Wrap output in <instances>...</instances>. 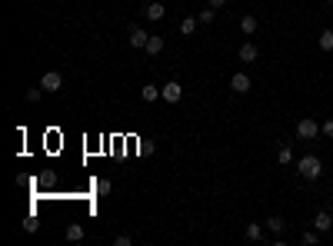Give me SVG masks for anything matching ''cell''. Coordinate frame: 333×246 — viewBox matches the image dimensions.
Wrapping results in <instances>:
<instances>
[{
	"mask_svg": "<svg viewBox=\"0 0 333 246\" xmlns=\"http://www.w3.org/2000/svg\"><path fill=\"white\" fill-rule=\"evenodd\" d=\"M297 170H300V177H303V180H317V177L323 173V163H320L317 157H303V160L297 163Z\"/></svg>",
	"mask_w": 333,
	"mask_h": 246,
	"instance_id": "obj_1",
	"label": "cell"
},
{
	"mask_svg": "<svg viewBox=\"0 0 333 246\" xmlns=\"http://www.w3.org/2000/svg\"><path fill=\"white\" fill-rule=\"evenodd\" d=\"M317 133H320V123L313 120V117H303V120L297 123V136L300 140H313Z\"/></svg>",
	"mask_w": 333,
	"mask_h": 246,
	"instance_id": "obj_2",
	"label": "cell"
},
{
	"mask_svg": "<svg viewBox=\"0 0 333 246\" xmlns=\"http://www.w3.org/2000/svg\"><path fill=\"white\" fill-rule=\"evenodd\" d=\"M40 87H44L47 93H57V90L64 87V77H60V73H57V70H47L44 77H40Z\"/></svg>",
	"mask_w": 333,
	"mask_h": 246,
	"instance_id": "obj_3",
	"label": "cell"
},
{
	"mask_svg": "<svg viewBox=\"0 0 333 246\" xmlns=\"http://www.w3.org/2000/svg\"><path fill=\"white\" fill-rule=\"evenodd\" d=\"M160 97H164L166 103H180L183 90H180V83H177V80H170V83H164V87H160Z\"/></svg>",
	"mask_w": 333,
	"mask_h": 246,
	"instance_id": "obj_4",
	"label": "cell"
},
{
	"mask_svg": "<svg viewBox=\"0 0 333 246\" xmlns=\"http://www.w3.org/2000/svg\"><path fill=\"white\" fill-rule=\"evenodd\" d=\"M127 40H130V47H147L150 34H147L144 27H130V30H127Z\"/></svg>",
	"mask_w": 333,
	"mask_h": 246,
	"instance_id": "obj_5",
	"label": "cell"
},
{
	"mask_svg": "<svg viewBox=\"0 0 333 246\" xmlns=\"http://www.w3.org/2000/svg\"><path fill=\"white\" fill-rule=\"evenodd\" d=\"M230 90L233 93H247V90H250V77H247V73H233L230 77Z\"/></svg>",
	"mask_w": 333,
	"mask_h": 246,
	"instance_id": "obj_6",
	"label": "cell"
},
{
	"mask_svg": "<svg viewBox=\"0 0 333 246\" xmlns=\"http://www.w3.org/2000/svg\"><path fill=\"white\" fill-rule=\"evenodd\" d=\"M313 226H317L320 233H327V230H330V226H333V216H330V213H327V210H320V213H317V216H313Z\"/></svg>",
	"mask_w": 333,
	"mask_h": 246,
	"instance_id": "obj_7",
	"label": "cell"
},
{
	"mask_svg": "<svg viewBox=\"0 0 333 246\" xmlns=\"http://www.w3.org/2000/svg\"><path fill=\"white\" fill-rule=\"evenodd\" d=\"M164 13H166V7H164V3H157V0H154V3H147L144 17H147V20H160Z\"/></svg>",
	"mask_w": 333,
	"mask_h": 246,
	"instance_id": "obj_8",
	"label": "cell"
},
{
	"mask_svg": "<svg viewBox=\"0 0 333 246\" xmlns=\"http://www.w3.org/2000/svg\"><path fill=\"white\" fill-rule=\"evenodd\" d=\"M237 57H240V60H244V63H253L256 57H260V50H256L253 44H244V47H240V54H237Z\"/></svg>",
	"mask_w": 333,
	"mask_h": 246,
	"instance_id": "obj_9",
	"label": "cell"
},
{
	"mask_svg": "<svg viewBox=\"0 0 333 246\" xmlns=\"http://www.w3.org/2000/svg\"><path fill=\"white\" fill-rule=\"evenodd\" d=\"M150 57H157V54H164V37H154L150 34V40H147V47H144Z\"/></svg>",
	"mask_w": 333,
	"mask_h": 246,
	"instance_id": "obj_10",
	"label": "cell"
},
{
	"mask_svg": "<svg viewBox=\"0 0 333 246\" xmlns=\"http://www.w3.org/2000/svg\"><path fill=\"white\" fill-rule=\"evenodd\" d=\"M64 236L70 240V243H80V240H83V226H80V223H70L64 230Z\"/></svg>",
	"mask_w": 333,
	"mask_h": 246,
	"instance_id": "obj_11",
	"label": "cell"
},
{
	"mask_svg": "<svg viewBox=\"0 0 333 246\" xmlns=\"http://www.w3.org/2000/svg\"><path fill=\"white\" fill-rule=\"evenodd\" d=\"M157 97H160V87H154V83H147V87H140V100L154 103Z\"/></svg>",
	"mask_w": 333,
	"mask_h": 246,
	"instance_id": "obj_12",
	"label": "cell"
},
{
	"mask_svg": "<svg viewBox=\"0 0 333 246\" xmlns=\"http://www.w3.org/2000/svg\"><path fill=\"white\" fill-rule=\"evenodd\" d=\"M197 17H183V20H180V34H183V37H190V34H193V30H197Z\"/></svg>",
	"mask_w": 333,
	"mask_h": 246,
	"instance_id": "obj_13",
	"label": "cell"
},
{
	"mask_svg": "<svg viewBox=\"0 0 333 246\" xmlns=\"http://www.w3.org/2000/svg\"><path fill=\"white\" fill-rule=\"evenodd\" d=\"M256 27H260L256 17H244V20H240V30H244V34H256Z\"/></svg>",
	"mask_w": 333,
	"mask_h": 246,
	"instance_id": "obj_14",
	"label": "cell"
},
{
	"mask_svg": "<svg viewBox=\"0 0 333 246\" xmlns=\"http://www.w3.org/2000/svg\"><path fill=\"white\" fill-rule=\"evenodd\" d=\"M213 17H217V10H213V7H203V10H197V20H200V23H213Z\"/></svg>",
	"mask_w": 333,
	"mask_h": 246,
	"instance_id": "obj_15",
	"label": "cell"
},
{
	"mask_svg": "<svg viewBox=\"0 0 333 246\" xmlns=\"http://www.w3.org/2000/svg\"><path fill=\"white\" fill-rule=\"evenodd\" d=\"M277 160H280V163H283V167H287V163H293V150H290V146H280Z\"/></svg>",
	"mask_w": 333,
	"mask_h": 246,
	"instance_id": "obj_16",
	"label": "cell"
},
{
	"mask_svg": "<svg viewBox=\"0 0 333 246\" xmlns=\"http://www.w3.org/2000/svg\"><path fill=\"white\" fill-rule=\"evenodd\" d=\"M320 47L323 50H333V30H323L320 34Z\"/></svg>",
	"mask_w": 333,
	"mask_h": 246,
	"instance_id": "obj_17",
	"label": "cell"
},
{
	"mask_svg": "<svg viewBox=\"0 0 333 246\" xmlns=\"http://www.w3.org/2000/svg\"><path fill=\"white\" fill-rule=\"evenodd\" d=\"M266 226H270L273 233H280V230H283V216H270V220H266Z\"/></svg>",
	"mask_w": 333,
	"mask_h": 246,
	"instance_id": "obj_18",
	"label": "cell"
},
{
	"mask_svg": "<svg viewBox=\"0 0 333 246\" xmlns=\"http://www.w3.org/2000/svg\"><path fill=\"white\" fill-rule=\"evenodd\" d=\"M247 240H260V223H247Z\"/></svg>",
	"mask_w": 333,
	"mask_h": 246,
	"instance_id": "obj_19",
	"label": "cell"
},
{
	"mask_svg": "<svg viewBox=\"0 0 333 246\" xmlns=\"http://www.w3.org/2000/svg\"><path fill=\"white\" fill-rule=\"evenodd\" d=\"M110 193V180H97V196H107Z\"/></svg>",
	"mask_w": 333,
	"mask_h": 246,
	"instance_id": "obj_20",
	"label": "cell"
},
{
	"mask_svg": "<svg viewBox=\"0 0 333 246\" xmlns=\"http://www.w3.org/2000/svg\"><path fill=\"white\" fill-rule=\"evenodd\" d=\"M317 240H320V230H317V226H313V230H307V233H303V243H317Z\"/></svg>",
	"mask_w": 333,
	"mask_h": 246,
	"instance_id": "obj_21",
	"label": "cell"
},
{
	"mask_svg": "<svg viewBox=\"0 0 333 246\" xmlns=\"http://www.w3.org/2000/svg\"><path fill=\"white\" fill-rule=\"evenodd\" d=\"M40 93H44V87H33V90H27V100H30V103H37V100H40Z\"/></svg>",
	"mask_w": 333,
	"mask_h": 246,
	"instance_id": "obj_22",
	"label": "cell"
},
{
	"mask_svg": "<svg viewBox=\"0 0 333 246\" xmlns=\"http://www.w3.org/2000/svg\"><path fill=\"white\" fill-rule=\"evenodd\" d=\"M113 243H117V246H130L133 240H130V236H127V233H120V236H117V240H113Z\"/></svg>",
	"mask_w": 333,
	"mask_h": 246,
	"instance_id": "obj_23",
	"label": "cell"
},
{
	"mask_svg": "<svg viewBox=\"0 0 333 246\" xmlns=\"http://www.w3.org/2000/svg\"><path fill=\"white\" fill-rule=\"evenodd\" d=\"M37 226H40V223H37V220H33V216H30V220H27V223H23V230H27V233H33V230H37Z\"/></svg>",
	"mask_w": 333,
	"mask_h": 246,
	"instance_id": "obj_24",
	"label": "cell"
},
{
	"mask_svg": "<svg viewBox=\"0 0 333 246\" xmlns=\"http://www.w3.org/2000/svg\"><path fill=\"white\" fill-rule=\"evenodd\" d=\"M320 130H323V133H327V136H333V120H327V123H323V126H320Z\"/></svg>",
	"mask_w": 333,
	"mask_h": 246,
	"instance_id": "obj_25",
	"label": "cell"
},
{
	"mask_svg": "<svg viewBox=\"0 0 333 246\" xmlns=\"http://www.w3.org/2000/svg\"><path fill=\"white\" fill-rule=\"evenodd\" d=\"M223 3H227V0H210V7H213V10H220Z\"/></svg>",
	"mask_w": 333,
	"mask_h": 246,
	"instance_id": "obj_26",
	"label": "cell"
}]
</instances>
